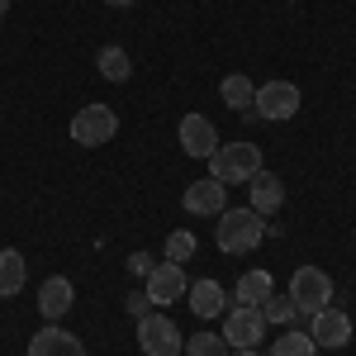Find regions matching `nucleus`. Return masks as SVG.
I'll return each mask as SVG.
<instances>
[{"mask_svg":"<svg viewBox=\"0 0 356 356\" xmlns=\"http://www.w3.org/2000/svg\"><path fill=\"white\" fill-rule=\"evenodd\" d=\"M228 356H257V352H228Z\"/></svg>","mask_w":356,"mask_h":356,"instance_id":"nucleus-28","label":"nucleus"},{"mask_svg":"<svg viewBox=\"0 0 356 356\" xmlns=\"http://www.w3.org/2000/svg\"><path fill=\"white\" fill-rule=\"evenodd\" d=\"M29 280V266H24V252L19 247H0V300H15Z\"/></svg>","mask_w":356,"mask_h":356,"instance_id":"nucleus-16","label":"nucleus"},{"mask_svg":"<svg viewBox=\"0 0 356 356\" xmlns=\"http://www.w3.org/2000/svg\"><path fill=\"white\" fill-rule=\"evenodd\" d=\"M271 356H318V347H314V337H309L304 328H290V332L275 337Z\"/></svg>","mask_w":356,"mask_h":356,"instance_id":"nucleus-20","label":"nucleus"},{"mask_svg":"<svg viewBox=\"0 0 356 356\" xmlns=\"http://www.w3.org/2000/svg\"><path fill=\"white\" fill-rule=\"evenodd\" d=\"M252 114H257V119H271V124L295 119V114H300V86H295V81H266V86H257Z\"/></svg>","mask_w":356,"mask_h":356,"instance_id":"nucleus-6","label":"nucleus"},{"mask_svg":"<svg viewBox=\"0 0 356 356\" xmlns=\"http://www.w3.org/2000/svg\"><path fill=\"white\" fill-rule=\"evenodd\" d=\"M138 352L143 356H181L186 352V337H181V328L166 314H143L138 318Z\"/></svg>","mask_w":356,"mask_h":356,"instance_id":"nucleus-5","label":"nucleus"},{"mask_svg":"<svg viewBox=\"0 0 356 356\" xmlns=\"http://www.w3.org/2000/svg\"><path fill=\"white\" fill-rule=\"evenodd\" d=\"M271 290H275L271 271H247L243 280H238V290H233V300L247 304V309H261V300H266Z\"/></svg>","mask_w":356,"mask_h":356,"instance_id":"nucleus-17","label":"nucleus"},{"mask_svg":"<svg viewBox=\"0 0 356 356\" xmlns=\"http://www.w3.org/2000/svg\"><path fill=\"white\" fill-rule=\"evenodd\" d=\"M247 191H252V209H257L261 219H266V214H275V209L285 204V186H280V176H275V171H266V166L247 181Z\"/></svg>","mask_w":356,"mask_h":356,"instance_id":"nucleus-14","label":"nucleus"},{"mask_svg":"<svg viewBox=\"0 0 356 356\" xmlns=\"http://www.w3.org/2000/svg\"><path fill=\"white\" fill-rule=\"evenodd\" d=\"M114 134H119V114L110 110V105H81V110L72 114V143L76 147H105V143H114Z\"/></svg>","mask_w":356,"mask_h":356,"instance_id":"nucleus-3","label":"nucleus"},{"mask_svg":"<svg viewBox=\"0 0 356 356\" xmlns=\"http://www.w3.org/2000/svg\"><path fill=\"white\" fill-rule=\"evenodd\" d=\"M219 95H223V105H228V110H238V114H247V110H252V100H257V86L247 81L243 72H233V76H223V86H219Z\"/></svg>","mask_w":356,"mask_h":356,"instance_id":"nucleus-18","label":"nucleus"},{"mask_svg":"<svg viewBox=\"0 0 356 356\" xmlns=\"http://www.w3.org/2000/svg\"><path fill=\"white\" fill-rule=\"evenodd\" d=\"M186 271H181V261H162V266H152V271L143 275V295L152 304H176L186 300Z\"/></svg>","mask_w":356,"mask_h":356,"instance_id":"nucleus-8","label":"nucleus"},{"mask_svg":"<svg viewBox=\"0 0 356 356\" xmlns=\"http://www.w3.org/2000/svg\"><path fill=\"white\" fill-rule=\"evenodd\" d=\"M129 271H138V275H147V271H152V261H147V252H134V257H129Z\"/></svg>","mask_w":356,"mask_h":356,"instance_id":"nucleus-25","label":"nucleus"},{"mask_svg":"<svg viewBox=\"0 0 356 356\" xmlns=\"http://www.w3.org/2000/svg\"><path fill=\"white\" fill-rule=\"evenodd\" d=\"M261 337H266V318H261V309H247V304H238V309L228 314V328H223L228 352H252Z\"/></svg>","mask_w":356,"mask_h":356,"instance_id":"nucleus-7","label":"nucleus"},{"mask_svg":"<svg viewBox=\"0 0 356 356\" xmlns=\"http://www.w3.org/2000/svg\"><path fill=\"white\" fill-rule=\"evenodd\" d=\"M176 138H181V152H186V157H200V162H209V157L219 152V129H214L204 114H186L181 129H176Z\"/></svg>","mask_w":356,"mask_h":356,"instance_id":"nucleus-9","label":"nucleus"},{"mask_svg":"<svg viewBox=\"0 0 356 356\" xmlns=\"http://www.w3.org/2000/svg\"><path fill=\"white\" fill-rule=\"evenodd\" d=\"M129 314H134V318L152 314V300H147V295H129Z\"/></svg>","mask_w":356,"mask_h":356,"instance_id":"nucleus-24","label":"nucleus"},{"mask_svg":"<svg viewBox=\"0 0 356 356\" xmlns=\"http://www.w3.org/2000/svg\"><path fill=\"white\" fill-rule=\"evenodd\" d=\"M261 318H266V323H280V328H285V323H295V318H300V314H295V300H290V290H285V295H266V300H261Z\"/></svg>","mask_w":356,"mask_h":356,"instance_id":"nucleus-21","label":"nucleus"},{"mask_svg":"<svg viewBox=\"0 0 356 356\" xmlns=\"http://www.w3.org/2000/svg\"><path fill=\"white\" fill-rule=\"evenodd\" d=\"M290 300H295V314H300V318H314L318 309H328V304H332L328 271H318V266H300V271L290 275Z\"/></svg>","mask_w":356,"mask_h":356,"instance_id":"nucleus-4","label":"nucleus"},{"mask_svg":"<svg viewBox=\"0 0 356 356\" xmlns=\"http://www.w3.org/2000/svg\"><path fill=\"white\" fill-rule=\"evenodd\" d=\"M5 15H10V0H0V19H5Z\"/></svg>","mask_w":356,"mask_h":356,"instance_id":"nucleus-27","label":"nucleus"},{"mask_svg":"<svg viewBox=\"0 0 356 356\" xmlns=\"http://www.w3.org/2000/svg\"><path fill=\"white\" fill-rule=\"evenodd\" d=\"M191 214H204V219H219L223 209H228V195H223V181L214 176H204V181H191V191L181 200Z\"/></svg>","mask_w":356,"mask_h":356,"instance_id":"nucleus-12","label":"nucleus"},{"mask_svg":"<svg viewBox=\"0 0 356 356\" xmlns=\"http://www.w3.org/2000/svg\"><path fill=\"white\" fill-rule=\"evenodd\" d=\"M105 5H114V10H129V5H134V0H105Z\"/></svg>","mask_w":356,"mask_h":356,"instance_id":"nucleus-26","label":"nucleus"},{"mask_svg":"<svg viewBox=\"0 0 356 356\" xmlns=\"http://www.w3.org/2000/svg\"><path fill=\"white\" fill-rule=\"evenodd\" d=\"M72 304H76V285H72L67 275H48V280L38 285V314H43L48 323H57Z\"/></svg>","mask_w":356,"mask_h":356,"instance_id":"nucleus-13","label":"nucleus"},{"mask_svg":"<svg viewBox=\"0 0 356 356\" xmlns=\"http://www.w3.org/2000/svg\"><path fill=\"white\" fill-rule=\"evenodd\" d=\"M261 238H266V219H261L252 204L223 209L219 223H214V243H219V252H228V257H243L252 247H261Z\"/></svg>","mask_w":356,"mask_h":356,"instance_id":"nucleus-1","label":"nucleus"},{"mask_svg":"<svg viewBox=\"0 0 356 356\" xmlns=\"http://www.w3.org/2000/svg\"><path fill=\"white\" fill-rule=\"evenodd\" d=\"M191 356H228L223 332H191Z\"/></svg>","mask_w":356,"mask_h":356,"instance_id":"nucleus-23","label":"nucleus"},{"mask_svg":"<svg viewBox=\"0 0 356 356\" xmlns=\"http://www.w3.org/2000/svg\"><path fill=\"white\" fill-rule=\"evenodd\" d=\"M186 300H191L195 318H219V314H228V295H223L219 280H195L191 290H186Z\"/></svg>","mask_w":356,"mask_h":356,"instance_id":"nucleus-15","label":"nucleus"},{"mask_svg":"<svg viewBox=\"0 0 356 356\" xmlns=\"http://www.w3.org/2000/svg\"><path fill=\"white\" fill-rule=\"evenodd\" d=\"M261 171V147L257 143H219V152L209 157V176L223 186H247Z\"/></svg>","mask_w":356,"mask_h":356,"instance_id":"nucleus-2","label":"nucleus"},{"mask_svg":"<svg viewBox=\"0 0 356 356\" xmlns=\"http://www.w3.org/2000/svg\"><path fill=\"white\" fill-rule=\"evenodd\" d=\"M195 247H200V238H195L191 228H176L166 238V261H186V257H195Z\"/></svg>","mask_w":356,"mask_h":356,"instance_id":"nucleus-22","label":"nucleus"},{"mask_svg":"<svg viewBox=\"0 0 356 356\" xmlns=\"http://www.w3.org/2000/svg\"><path fill=\"white\" fill-rule=\"evenodd\" d=\"M29 356H86V347H81L76 332L48 323V328H38L33 337H29Z\"/></svg>","mask_w":356,"mask_h":356,"instance_id":"nucleus-11","label":"nucleus"},{"mask_svg":"<svg viewBox=\"0 0 356 356\" xmlns=\"http://www.w3.org/2000/svg\"><path fill=\"white\" fill-rule=\"evenodd\" d=\"M309 337H314V347H332V352H342L347 342H352V318L342 314V309H318L314 318H309Z\"/></svg>","mask_w":356,"mask_h":356,"instance_id":"nucleus-10","label":"nucleus"},{"mask_svg":"<svg viewBox=\"0 0 356 356\" xmlns=\"http://www.w3.org/2000/svg\"><path fill=\"white\" fill-rule=\"evenodd\" d=\"M95 67H100V76H105V81H129V76H134L129 53H124V48H114V43H105V48L95 53Z\"/></svg>","mask_w":356,"mask_h":356,"instance_id":"nucleus-19","label":"nucleus"}]
</instances>
